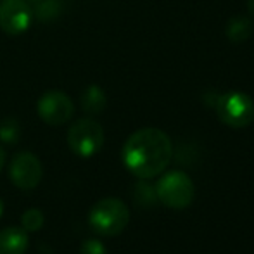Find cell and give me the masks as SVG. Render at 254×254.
<instances>
[{"label": "cell", "instance_id": "cell-9", "mask_svg": "<svg viewBox=\"0 0 254 254\" xmlns=\"http://www.w3.org/2000/svg\"><path fill=\"white\" fill-rule=\"evenodd\" d=\"M30 244L28 232L21 227H7L0 232V254H24Z\"/></svg>", "mask_w": 254, "mask_h": 254}, {"label": "cell", "instance_id": "cell-4", "mask_svg": "<svg viewBox=\"0 0 254 254\" xmlns=\"http://www.w3.org/2000/svg\"><path fill=\"white\" fill-rule=\"evenodd\" d=\"M157 201L171 209H184L194 201V182L184 171H170L163 175L156 184Z\"/></svg>", "mask_w": 254, "mask_h": 254}, {"label": "cell", "instance_id": "cell-14", "mask_svg": "<svg viewBox=\"0 0 254 254\" xmlns=\"http://www.w3.org/2000/svg\"><path fill=\"white\" fill-rule=\"evenodd\" d=\"M45 221V216L40 209L31 207V209L24 211L21 216V228H24L26 232H38L42 228Z\"/></svg>", "mask_w": 254, "mask_h": 254}, {"label": "cell", "instance_id": "cell-10", "mask_svg": "<svg viewBox=\"0 0 254 254\" xmlns=\"http://www.w3.org/2000/svg\"><path fill=\"white\" fill-rule=\"evenodd\" d=\"M253 33V21L248 16H234L228 19L227 28H225V35L230 42L234 44H242L246 42Z\"/></svg>", "mask_w": 254, "mask_h": 254}, {"label": "cell", "instance_id": "cell-3", "mask_svg": "<svg viewBox=\"0 0 254 254\" xmlns=\"http://www.w3.org/2000/svg\"><path fill=\"white\" fill-rule=\"evenodd\" d=\"M211 106L214 107L221 123L230 128H246L254 121V101L244 92H227L216 95Z\"/></svg>", "mask_w": 254, "mask_h": 254}, {"label": "cell", "instance_id": "cell-1", "mask_svg": "<svg viewBox=\"0 0 254 254\" xmlns=\"http://www.w3.org/2000/svg\"><path fill=\"white\" fill-rule=\"evenodd\" d=\"M121 157L130 173L149 180L168 168L173 157V144L159 128H140L125 142Z\"/></svg>", "mask_w": 254, "mask_h": 254}, {"label": "cell", "instance_id": "cell-16", "mask_svg": "<svg viewBox=\"0 0 254 254\" xmlns=\"http://www.w3.org/2000/svg\"><path fill=\"white\" fill-rule=\"evenodd\" d=\"M80 254H107V249L97 239H88L81 244Z\"/></svg>", "mask_w": 254, "mask_h": 254}, {"label": "cell", "instance_id": "cell-7", "mask_svg": "<svg viewBox=\"0 0 254 254\" xmlns=\"http://www.w3.org/2000/svg\"><path fill=\"white\" fill-rule=\"evenodd\" d=\"M37 111L44 123L59 127L71 120V116L74 114V106L64 92L51 90L38 99Z\"/></svg>", "mask_w": 254, "mask_h": 254}, {"label": "cell", "instance_id": "cell-8", "mask_svg": "<svg viewBox=\"0 0 254 254\" xmlns=\"http://www.w3.org/2000/svg\"><path fill=\"white\" fill-rule=\"evenodd\" d=\"M33 21V10L26 0H5L0 5V28L7 35L28 31Z\"/></svg>", "mask_w": 254, "mask_h": 254}, {"label": "cell", "instance_id": "cell-12", "mask_svg": "<svg viewBox=\"0 0 254 254\" xmlns=\"http://www.w3.org/2000/svg\"><path fill=\"white\" fill-rule=\"evenodd\" d=\"M131 197H133L135 204L138 207H152L157 202V194H156V187H152L151 184L144 182L140 178L138 184H135L133 192H131Z\"/></svg>", "mask_w": 254, "mask_h": 254}, {"label": "cell", "instance_id": "cell-18", "mask_svg": "<svg viewBox=\"0 0 254 254\" xmlns=\"http://www.w3.org/2000/svg\"><path fill=\"white\" fill-rule=\"evenodd\" d=\"M248 10H249V14L254 17V0H248Z\"/></svg>", "mask_w": 254, "mask_h": 254}, {"label": "cell", "instance_id": "cell-13", "mask_svg": "<svg viewBox=\"0 0 254 254\" xmlns=\"http://www.w3.org/2000/svg\"><path fill=\"white\" fill-rule=\"evenodd\" d=\"M21 138V127L17 120L14 118H5L0 123V140L5 144H16Z\"/></svg>", "mask_w": 254, "mask_h": 254}, {"label": "cell", "instance_id": "cell-2", "mask_svg": "<svg viewBox=\"0 0 254 254\" xmlns=\"http://www.w3.org/2000/svg\"><path fill=\"white\" fill-rule=\"evenodd\" d=\"M130 221V209L121 199L106 197L95 202L88 214V223L104 237H114L120 235L127 228Z\"/></svg>", "mask_w": 254, "mask_h": 254}, {"label": "cell", "instance_id": "cell-20", "mask_svg": "<svg viewBox=\"0 0 254 254\" xmlns=\"http://www.w3.org/2000/svg\"><path fill=\"white\" fill-rule=\"evenodd\" d=\"M28 2H44V0H28Z\"/></svg>", "mask_w": 254, "mask_h": 254}, {"label": "cell", "instance_id": "cell-11", "mask_svg": "<svg viewBox=\"0 0 254 254\" xmlns=\"http://www.w3.org/2000/svg\"><path fill=\"white\" fill-rule=\"evenodd\" d=\"M107 97L99 85H90L81 95V109L88 114H101L106 109Z\"/></svg>", "mask_w": 254, "mask_h": 254}, {"label": "cell", "instance_id": "cell-15", "mask_svg": "<svg viewBox=\"0 0 254 254\" xmlns=\"http://www.w3.org/2000/svg\"><path fill=\"white\" fill-rule=\"evenodd\" d=\"M57 2H59V0H44V2H38L40 5L37 7V10H35L33 14H37L40 21L57 16V12H59V3Z\"/></svg>", "mask_w": 254, "mask_h": 254}, {"label": "cell", "instance_id": "cell-5", "mask_svg": "<svg viewBox=\"0 0 254 254\" xmlns=\"http://www.w3.org/2000/svg\"><path fill=\"white\" fill-rule=\"evenodd\" d=\"M67 145L80 157L95 156L104 145L102 127L92 118L74 121L67 130Z\"/></svg>", "mask_w": 254, "mask_h": 254}, {"label": "cell", "instance_id": "cell-6", "mask_svg": "<svg viewBox=\"0 0 254 254\" xmlns=\"http://www.w3.org/2000/svg\"><path fill=\"white\" fill-rule=\"evenodd\" d=\"M9 177L12 184L21 190H31L42 182L44 168L35 154L19 152L12 157L9 166Z\"/></svg>", "mask_w": 254, "mask_h": 254}, {"label": "cell", "instance_id": "cell-19", "mask_svg": "<svg viewBox=\"0 0 254 254\" xmlns=\"http://www.w3.org/2000/svg\"><path fill=\"white\" fill-rule=\"evenodd\" d=\"M2 213H3V202H2V199H0V216H2Z\"/></svg>", "mask_w": 254, "mask_h": 254}, {"label": "cell", "instance_id": "cell-17", "mask_svg": "<svg viewBox=\"0 0 254 254\" xmlns=\"http://www.w3.org/2000/svg\"><path fill=\"white\" fill-rule=\"evenodd\" d=\"M3 164H5V151H3L2 145H0V170L3 168Z\"/></svg>", "mask_w": 254, "mask_h": 254}]
</instances>
